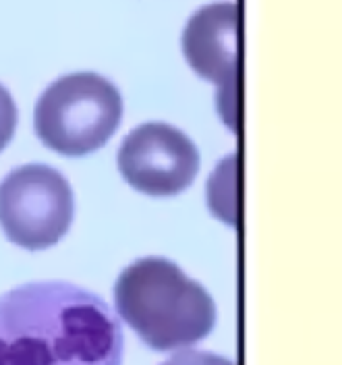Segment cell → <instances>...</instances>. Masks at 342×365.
I'll return each mask as SVG.
<instances>
[{
	"mask_svg": "<svg viewBox=\"0 0 342 365\" xmlns=\"http://www.w3.org/2000/svg\"><path fill=\"white\" fill-rule=\"evenodd\" d=\"M113 309L67 282H31L0 297V365H120Z\"/></svg>",
	"mask_w": 342,
	"mask_h": 365,
	"instance_id": "obj_1",
	"label": "cell"
},
{
	"mask_svg": "<svg viewBox=\"0 0 342 365\" xmlns=\"http://www.w3.org/2000/svg\"><path fill=\"white\" fill-rule=\"evenodd\" d=\"M116 312L156 351L185 349L205 339L216 324L212 295L164 257H143L118 276Z\"/></svg>",
	"mask_w": 342,
	"mask_h": 365,
	"instance_id": "obj_2",
	"label": "cell"
},
{
	"mask_svg": "<svg viewBox=\"0 0 342 365\" xmlns=\"http://www.w3.org/2000/svg\"><path fill=\"white\" fill-rule=\"evenodd\" d=\"M123 98L95 73H73L50 83L33 113L36 133L50 150L86 156L100 150L120 125Z\"/></svg>",
	"mask_w": 342,
	"mask_h": 365,
	"instance_id": "obj_3",
	"label": "cell"
},
{
	"mask_svg": "<svg viewBox=\"0 0 342 365\" xmlns=\"http://www.w3.org/2000/svg\"><path fill=\"white\" fill-rule=\"evenodd\" d=\"M73 191L52 166L25 164L0 182V227L23 250L56 245L73 222Z\"/></svg>",
	"mask_w": 342,
	"mask_h": 365,
	"instance_id": "obj_4",
	"label": "cell"
},
{
	"mask_svg": "<svg viewBox=\"0 0 342 365\" xmlns=\"http://www.w3.org/2000/svg\"><path fill=\"white\" fill-rule=\"evenodd\" d=\"M118 170L137 191L170 197L197 177L200 150L181 129L166 123H145L120 143Z\"/></svg>",
	"mask_w": 342,
	"mask_h": 365,
	"instance_id": "obj_5",
	"label": "cell"
},
{
	"mask_svg": "<svg viewBox=\"0 0 342 365\" xmlns=\"http://www.w3.org/2000/svg\"><path fill=\"white\" fill-rule=\"evenodd\" d=\"M239 15L234 2L200 9L185 27L182 52L189 65L212 83L234 90Z\"/></svg>",
	"mask_w": 342,
	"mask_h": 365,
	"instance_id": "obj_6",
	"label": "cell"
},
{
	"mask_svg": "<svg viewBox=\"0 0 342 365\" xmlns=\"http://www.w3.org/2000/svg\"><path fill=\"white\" fill-rule=\"evenodd\" d=\"M17 127V106L11 91L0 86V152L9 145Z\"/></svg>",
	"mask_w": 342,
	"mask_h": 365,
	"instance_id": "obj_7",
	"label": "cell"
},
{
	"mask_svg": "<svg viewBox=\"0 0 342 365\" xmlns=\"http://www.w3.org/2000/svg\"><path fill=\"white\" fill-rule=\"evenodd\" d=\"M162 365H234L227 357L214 355V353H205V351H193V349H185L181 353L172 355L168 361Z\"/></svg>",
	"mask_w": 342,
	"mask_h": 365,
	"instance_id": "obj_8",
	"label": "cell"
}]
</instances>
